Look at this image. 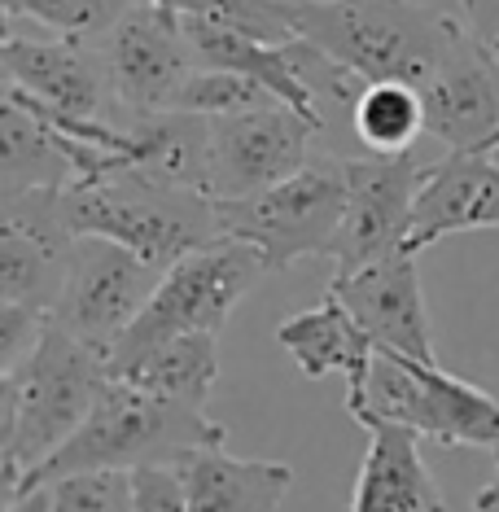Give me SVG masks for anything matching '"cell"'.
<instances>
[{
	"label": "cell",
	"instance_id": "obj_1",
	"mask_svg": "<svg viewBox=\"0 0 499 512\" xmlns=\"http://www.w3.org/2000/svg\"><path fill=\"white\" fill-rule=\"evenodd\" d=\"M460 36L464 22L425 0H294V40H307L364 88L421 92Z\"/></svg>",
	"mask_w": 499,
	"mask_h": 512
},
{
	"label": "cell",
	"instance_id": "obj_2",
	"mask_svg": "<svg viewBox=\"0 0 499 512\" xmlns=\"http://www.w3.org/2000/svg\"><path fill=\"white\" fill-rule=\"evenodd\" d=\"M110 381L106 355L75 342L49 320L40 346L27 364L0 377V477L5 504L22 491L36 469H44L66 447L88 412L97 407L101 386Z\"/></svg>",
	"mask_w": 499,
	"mask_h": 512
},
{
	"label": "cell",
	"instance_id": "obj_3",
	"mask_svg": "<svg viewBox=\"0 0 499 512\" xmlns=\"http://www.w3.org/2000/svg\"><path fill=\"white\" fill-rule=\"evenodd\" d=\"M224 442H228V429L211 421L206 412L154 399V394L110 377L101 386L88 421L79 425V434L44 469L31 473L18 495L44 491V486L62 482L71 473H136V469H149V464H180L197 456V451L224 447Z\"/></svg>",
	"mask_w": 499,
	"mask_h": 512
},
{
	"label": "cell",
	"instance_id": "obj_4",
	"mask_svg": "<svg viewBox=\"0 0 499 512\" xmlns=\"http://www.w3.org/2000/svg\"><path fill=\"white\" fill-rule=\"evenodd\" d=\"M53 211L71 237L114 241L154 272H171L180 259L224 237L215 197L154 180L145 171H119L110 180L62 189L53 197Z\"/></svg>",
	"mask_w": 499,
	"mask_h": 512
},
{
	"label": "cell",
	"instance_id": "obj_5",
	"mask_svg": "<svg viewBox=\"0 0 499 512\" xmlns=\"http://www.w3.org/2000/svg\"><path fill=\"white\" fill-rule=\"evenodd\" d=\"M346 412L364 429L403 425L438 447H478L499 456V399L491 390L386 351H377L364 390L346 399Z\"/></svg>",
	"mask_w": 499,
	"mask_h": 512
},
{
	"label": "cell",
	"instance_id": "obj_6",
	"mask_svg": "<svg viewBox=\"0 0 499 512\" xmlns=\"http://www.w3.org/2000/svg\"><path fill=\"white\" fill-rule=\"evenodd\" d=\"M263 254L241 246L232 237H219L215 246L180 259L171 272H162V281L141 311V320L123 333V342L110 355V377H119L132 364H141L149 351L176 342V337L193 333H224L228 316L237 311V302L263 281Z\"/></svg>",
	"mask_w": 499,
	"mask_h": 512
},
{
	"label": "cell",
	"instance_id": "obj_7",
	"mask_svg": "<svg viewBox=\"0 0 499 512\" xmlns=\"http://www.w3.org/2000/svg\"><path fill=\"white\" fill-rule=\"evenodd\" d=\"M219 232L259 250L268 272H285L298 259H329L346 215V158L316 154L307 171L268 193L215 202Z\"/></svg>",
	"mask_w": 499,
	"mask_h": 512
},
{
	"label": "cell",
	"instance_id": "obj_8",
	"mask_svg": "<svg viewBox=\"0 0 499 512\" xmlns=\"http://www.w3.org/2000/svg\"><path fill=\"white\" fill-rule=\"evenodd\" d=\"M429 176V162L416 154L399 158H346V215L329 259L338 272L355 276L399 254H412L416 197Z\"/></svg>",
	"mask_w": 499,
	"mask_h": 512
},
{
	"label": "cell",
	"instance_id": "obj_9",
	"mask_svg": "<svg viewBox=\"0 0 499 512\" xmlns=\"http://www.w3.org/2000/svg\"><path fill=\"white\" fill-rule=\"evenodd\" d=\"M158 281L162 272H154L145 259H136L132 250L101 237H79L71 276H66V289L53 307V324L71 333L75 342L92 346L97 355H106L110 364L114 346L141 320Z\"/></svg>",
	"mask_w": 499,
	"mask_h": 512
},
{
	"label": "cell",
	"instance_id": "obj_10",
	"mask_svg": "<svg viewBox=\"0 0 499 512\" xmlns=\"http://www.w3.org/2000/svg\"><path fill=\"white\" fill-rule=\"evenodd\" d=\"M110 75L114 106L127 110V119H145V114H176L189 79L202 71L197 62L184 18L158 5H136L119 27L101 40Z\"/></svg>",
	"mask_w": 499,
	"mask_h": 512
},
{
	"label": "cell",
	"instance_id": "obj_11",
	"mask_svg": "<svg viewBox=\"0 0 499 512\" xmlns=\"http://www.w3.org/2000/svg\"><path fill=\"white\" fill-rule=\"evenodd\" d=\"M316 136H324L316 123L285 106L211 119V180H206V189L215 202H241V197L268 193L316 162L311 154Z\"/></svg>",
	"mask_w": 499,
	"mask_h": 512
},
{
	"label": "cell",
	"instance_id": "obj_12",
	"mask_svg": "<svg viewBox=\"0 0 499 512\" xmlns=\"http://www.w3.org/2000/svg\"><path fill=\"white\" fill-rule=\"evenodd\" d=\"M329 294H338L346 302V311L355 316L359 329L373 337L377 351L438 368L416 254H399V259L364 267L355 276H333Z\"/></svg>",
	"mask_w": 499,
	"mask_h": 512
},
{
	"label": "cell",
	"instance_id": "obj_13",
	"mask_svg": "<svg viewBox=\"0 0 499 512\" xmlns=\"http://www.w3.org/2000/svg\"><path fill=\"white\" fill-rule=\"evenodd\" d=\"M425 132L451 154H495L499 149V66L464 31L421 88Z\"/></svg>",
	"mask_w": 499,
	"mask_h": 512
},
{
	"label": "cell",
	"instance_id": "obj_14",
	"mask_svg": "<svg viewBox=\"0 0 499 512\" xmlns=\"http://www.w3.org/2000/svg\"><path fill=\"white\" fill-rule=\"evenodd\" d=\"M0 66H5V88L27 92L31 101L66 119L101 123L106 101H114L101 44L88 40H36L5 31Z\"/></svg>",
	"mask_w": 499,
	"mask_h": 512
},
{
	"label": "cell",
	"instance_id": "obj_15",
	"mask_svg": "<svg viewBox=\"0 0 499 512\" xmlns=\"http://www.w3.org/2000/svg\"><path fill=\"white\" fill-rule=\"evenodd\" d=\"M482 228H499V162H491V154H447L443 162H429L408 250L421 254L443 237Z\"/></svg>",
	"mask_w": 499,
	"mask_h": 512
},
{
	"label": "cell",
	"instance_id": "obj_16",
	"mask_svg": "<svg viewBox=\"0 0 499 512\" xmlns=\"http://www.w3.org/2000/svg\"><path fill=\"white\" fill-rule=\"evenodd\" d=\"M276 342L289 351V359H294L307 381L342 372L346 399H355V394L364 390L368 372H373V359H377L373 337L359 329L338 294H324L316 307H303L289 320H281L276 324Z\"/></svg>",
	"mask_w": 499,
	"mask_h": 512
},
{
	"label": "cell",
	"instance_id": "obj_17",
	"mask_svg": "<svg viewBox=\"0 0 499 512\" xmlns=\"http://www.w3.org/2000/svg\"><path fill=\"white\" fill-rule=\"evenodd\" d=\"M346 512H447V499L438 491L434 473L421 456V438L412 429H368V451Z\"/></svg>",
	"mask_w": 499,
	"mask_h": 512
},
{
	"label": "cell",
	"instance_id": "obj_18",
	"mask_svg": "<svg viewBox=\"0 0 499 512\" xmlns=\"http://www.w3.org/2000/svg\"><path fill=\"white\" fill-rule=\"evenodd\" d=\"M180 473L189 482V512H281L294 486L285 460H237L224 447L180 460Z\"/></svg>",
	"mask_w": 499,
	"mask_h": 512
},
{
	"label": "cell",
	"instance_id": "obj_19",
	"mask_svg": "<svg viewBox=\"0 0 499 512\" xmlns=\"http://www.w3.org/2000/svg\"><path fill=\"white\" fill-rule=\"evenodd\" d=\"M75 184V162L36 114L5 97L0 106V202L22 193H62Z\"/></svg>",
	"mask_w": 499,
	"mask_h": 512
},
{
	"label": "cell",
	"instance_id": "obj_20",
	"mask_svg": "<svg viewBox=\"0 0 499 512\" xmlns=\"http://www.w3.org/2000/svg\"><path fill=\"white\" fill-rule=\"evenodd\" d=\"M119 381H127V386H136L145 394H154V399H167V403L193 407V412H206L211 390L219 381V337H211V333L176 337V342L149 351L141 364L119 372Z\"/></svg>",
	"mask_w": 499,
	"mask_h": 512
},
{
	"label": "cell",
	"instance_id": "obj_21",
	"mask_svg": "<svg viewBox=\"0 0 499 512\" xmlns=\"http://www.w3.org/2000/svg\"><path fill=\"white\" fill-rule=\"evenodd\" d=\"M351 132L373 149V158L412 154V141L425 132V101L408 84H373L355 106Z\"/></svg>",
	"mask_w": 499,
	"mask_h": 512
},
{
	"label": "cell",
	"instance_id": "obj_22",
	"mask_svg": "<svg viewBox=\"0 0 499 512\" xmlns=\"http://www.w3.org/2000/svg\"><path fill=\"white\" fill-rule=\"evenodd\" d=\"M136 5L145 0H5V27H18L27 18L57 31V40L101 44Z\"/></svg>",
	"mask_w": 499,
	"mask_h": 512
},
{
	"label": "cell",
	"instance_id": "obj_23",
	"mask_svg": "<svg viewBox=\"0 0 499 512\" xmlns=\"http://www.w3.org/2000/svg\"><path fill=\"white\" fill-rule=\"evenodd\" d=\"M171 9L176 18L228 27L259 44H289L294 40V0H149Z\"/></svg>",
	"mask_w": 499,
	"mask_h": 512
},
{
	"label": "cell",
	"instance_id": "obj_24",
	"mask_svg": "<svg viewBox=\"0 0 499 512\" xmlns=\"http://www.w3.org/2000/svg\"><path fill=\"white\" fill-rule=\"evenodd\" d=\"M276 101L250 79L232 75V71H211L202 66L189 88H184L176 114H197V119H224V114H246V110H268Z\"/></svg>",
	"mask_w": 499,
	"mask_h": 512
},
{
	"label": "cell",
	"instance_id": "obj_25",
	"mask_svg": "<svg viewBox=\"0 0 499 512\" xmlns=\"http://www.w3.org/2000/svg\"><path fill=\"white\" fill-rule=\"evenodd\" d=\"M44 491L53 495V512H136L132 473H71Z\"/></svg>",
	"mask_w": 499,
	"mask_h": 512
},
{
	"label": "cell",
	"instance_id": "obj_26",
	"mask_svg": "<svg viewBox=\"0 0 499 512\" xmlns=\"http://www.w3.org/2000/svg\"><path fill=\"white\" fill-rule=\"evenodd\" d=\"M53 316L31 307H18V302H0V377L14 372L18 364H27L31 351L40 346L44 329H49Z\"/></svg>",
	"mask_w": 499,
	"mask_h": 512
},
{
	"label": "cell",
	"instance_id": "obj_27",
	"mask_svg": "<svg viewBox=\"0 0 499 512\" xmlns=\"http://www.w3.org/2000/svg\"><path fill=\"white\" fill-rule=\"evenodd\" d=\"M136 512H189V482L180 464H149L132 473Z\"/></svg>",
	"mask_w": 499,
	"mask_h": 512
},
{
	"label": "cell",
	"instance_id": "obj_28",
	"mask_svg": "<svg viewBox=\"0 0 499 512\" xmlns=\"http://www.w3.org/2000/svg\"><path fill=\"white\" fill-rule=\"evenodd\" d=\"M460 9H464V31H469L499 66V0H460Z\"/></svg>",
	"mask_w": 499,
	"mask_h": 512
},
{
	"label": "cell",
	"instance_id": "obj_29",
	"mask_svg": "<svg viewBox=\"0 0 499 512\" xmlns=\"http://www.w3.org/2000/svg\"><path fill=\"white\" fill-rule=\"evenodd\" d=\"M5 512H53V495L49 491H27L14 504H5Z\"/></svg>",
	"mask_w": 499,
	"mask_h": 512
},
{
	"label": "cell",
	"instance_id": "obj_30",
	"mask_svg": "<svg viewBox=\"0 0 499 512\" xmlns=\"http://www.w3.org/2000/svg\"><path fill=\"white\" fill-rule=\"evenodd\" d=\"M473 512H499V456H495V477L473 495Z\"/></svg>",
	"mask_w": 499,
	"mask_h": 512
}]
</instances>
